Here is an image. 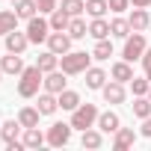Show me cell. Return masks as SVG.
I'll use <instances>...</instances> for the list:
<instances>
[{"instance_id":"obj_1","label":"cell","mask_w":151,"mask_h":151,"mask_svg":"<svg viewBox=\"0 0 151 151\" xmlns=\"http://www.w3.org/2000/svg\"><path fill=\"white\" fill-rule=\"evenodd\" d=\"M42 83H45V71L39 65H30V68H24L18 74V95L21 98H33V95H39Z\"/></svg>"},{"instance_id":"obj_2","label":"cell","mask_w":151,"mask_h":151,"mask_svg":"<svg viewBox=\"0 0 151 151\" xmlns=\"http://www.w3.org/2000/svg\"><path fill=\"white\" fill-rule=\"evenodd\" d=\"M89 62H92V53H86V50H68L59 56V65L65 74H86Z\"/></svg>"},{"instance_id":"obj_3","label":"cell","mask_w":151,"mask_h":151,"mask_svg":"<svg viewBox=\"0 0 151 151\" xmlns=\"http://www.w3.org/2000/svg\"><path fill=\"white\" fill-rule=\"evenodd\" d=\"M98 107L95 104H80L77 110H71V127L74 130H89V127H95V122H98Z\"/></svg>"},{"instance_id":"obj_4","label":"cell","mask_w":151,"mask_h":151,"mask_svg":"<svg viewBox=\"0 0 151 151\" xmlns=\"http://www.w3.org/2000/svg\"><path fill=\"white\" fill-rule=\"evenodd\" d=\"M71 122H53L50 127H47V133H45V139H47V145H53V148H62V145H68L71 142Z\"/></svg>"},{"instance_id":"obj_5","label":"cell","mask_w":151,"mask_h":151,"mask_svg":"<svg viewBox=\"0 0 151 151\" xmlns=\"http://www.w3.org/2000/svg\"><path fill=\"white\" fill-rule=\"evenodd\" d=\"M145 36L142 33H130L127 39H124V50H122V59H127V62H136V59H142V53H145Z\"/></svg>"},{"instance_id":"obj_6","label":"cell","mask_w":151,"mask_h":151,"mask_svg":"<svg viewBox=\"0 0 151 151\" xmlns=\"http://www.w3.org/2000/svg\"><path fill=\"white\" fill-rule=\"evenodd\" d=\"M27 36H30V45L47 42V36H50V21H45V18L33 15V18L27 21Z\"/></svg>"},{"instance_id":"obj_7","label":"cell","mask_w":151,"mask_h":151,"mask_svg":"<svg viewBox=\"0 0 151 151\" xmlns=\"http://www.w3.org/2000/svg\"><path fill=\"white\" fill-rule=\"evenodd\" d=\"M47 50H53V53H68L71 50V36L65 33V30H53L50 36H47Z\"/></svg>"},{"instance_id":"obj_8","label":"cell","mask_w":151,"mask_h":151,"mask_svg":"<svg viewBox=\"0 0 151 151\" xmlns=\"http://www.w3.org/2000/svg\"><path fill=\"white\" fill-rule=\"evenodd\" d=\"M101 95H104V101H107V104H124V98H127V92H124V83H119V80H110V83H104Z\"/></svg>"},{"instance_id":"obj_9","label":"cell","mask_w":151,"mask_h":151,"mask_svg":"<svg viewBox=\"0 0 151 151\" xmlns=\"http://www.w3.org/2000/svg\"><path fill=\"white\" fill-rule=\"evenodd\" d=\"M65 77H68V74H65V71H59V68H56V71H47V74H45V83H42V86H45V92L59 95V92L65 89V83H68Z\"/></svg>"},{"instance_id":"obj_10","label":"cell","mask_w":151,"mask_h":151,"mask_svg":"<svg viewBox=\"0 0 151 151\" xmlns=\"http://www.w3.org/2000/svg\"><path fill=\"white\" fill-rule=\"evenodd\" d=\"M3 39H6V50H12V53H24V50H27V45H30V36H27V30H24V33L12 30V33H6Z\"/></svg>"},{"instance_id":"obj_11","label":"cell","mask_w":151,"mask_h":151,"mask_svg":"<svg viewBox=\"0 0 151 151\" xmlns=\"http://www.w3.org/2000/svg\"><path fill=\"white\" fill-rule=\"evenodd\" d=\"M130 30L133 33H145L148 27H151V15H148V9H139V6H133V12H130Z\"/></svg>"},{"instance_id":"obj_12","label":"cell","mask_w":151,"mask_h":151,"mask_svg":"<svg viewBox=\"0 0 151 151\" xmlns=\"http://www.w3.org/2000/svg\"><path fill=\"white\" fill-rule=\"evenodd\" d=\"M95 127H98V130H104V133H116V130L122 127V119H119V113L107 110V113H101V116H98Z\"/></svg>"},{"instance_id":"obj_13","label":"cell","mask_w":151,"mask_h":151,"mask_svg":"<svg viewBox=\"0 0 151 151\" xmlns=\"http://www.w3.org/2000/svg\"><path fill=\"white\" fill-rule=\"evenodd\" d=\"M24 130V124L18 122V119H9V122H3L0 124V139H3L6 145H12V142H18V133Z\"/></svg>"},{"instance_id":"obj_14","label":"cell","mask_w":151,"mask_h":151,"mask_svg":"<svg viewBox=\"0 0 151 151\" xmlns=\"http://www.w3.org/2000/svg\"><path fill=\"white\" fill-rule=\"evenodd\" d=\"M110 77L119 80V83H130V80H133V62H127V59L116 62V65L110 68Z\"/></svg>"},{"instance_id":"obj_15","label":"cell","mask_w":151,"mask_h":151,"mask_svg":"<svg viewBox=\"0 0 151 151\" xmlns=\"http://www.w3.org/2000/svg\"><path fill=\"white\" fill-rule=\"evenodd\" d=\"M0 68H3V74H21V71H24V59H21V53L6 50V56L0 59Z\"/></svg>"},{"instance_id":"obj_16","label":"cell","mask_w":151,"mask_h":151,"mask_svg":"<svg viewBox=\"0 0 151 151\" xmlns=\"http://www.w3.org/2000/svg\"><path fill=\"white\" fill-rule=\"evenodd\" d=\"M133 142H136V133H133V127H119V130L113 133V145H116L119 151L130 148Z\"/></svg>"},{"instance_id":"obj_17","label":"cell","mask_w":151,"mask_h":151,"mask_svg":"<svg viewBox=\"0 0 151 151\" xmlns=\"http://www.w3.org/2000/svg\"><path fill=\"white\" fill-rule=\"evenodd\" d=\"M36 107H39V113H42V116H53V113L59 110V101H56V95H53V92H42Z\"/></svg>"},{"instance_id":"obj_18","label":"cell","mask_w":151,"mask_h":151,"mask_svg":"<svg viewBox=\"0 0 151 151\" xmlns=\"http://www.w3.org/2000/svg\"><path fill=\"white\" fill-rule=\"evenodd\" d=\"M56 101H59V110H68V113L80 107V95L74 92V89H62V92L56 95Z\"/></svg>"},{"instance_id":"obj_19","label":"cell","mask_w":151,"mask_h":151,"mask_svg":"<svg viewBox=\"0 0 151 151\" xmlns=\"http://www.w3.org/2000/svg\"><path fill=\"white\" fill-rule=\"evenodd\" d=\"M21 142H24V148H39V145H45L47 139H45V133H42L39 127H24Z\"/></svg>"},{"instance_id":"obj_20","label":"cell","mask_w":151,"mask_h":151,"mask_svg":"<svg viewBox=\"0 0 151 151\" xmlns=\"http://www.w3.org/2000/svg\"><path fill=\"white\" fill-rule=\"evenodd\" d=\"M80 145H83V148H101V145H104V130H98V127H89V130H83V136H80Z\"/></svg>"},{"instance_id":"obj_21","label":"cell","mask_w":151,"mask_h":151,"mask_svg":"<svg viewBox=\"0 0 151 151\" xmlns=\"http://www.w3.org/2000/svg\"><path fill=\"white\" fill-rule=\"evenodd\" d=\"M12 30H18V12L0 9V36H6V33H12Z\"/></svg>"},{"instance_id":"obj_22","label":"cell","mask_w":151,"mask_h":151,"mask_svg":"<svg viewBox=\"0 0 151 151\" xmlns=\"http://www.w3.org/2000/svg\"><path fill=\"white\" fill-rule=\"evenodd\" d=\"M104 83H107V71L104 68H86V86L89 89H104Z\"/></svg>"},{"instance_id":"obj_23","label":"cell","mask_w":151,"mask_h":151,"mask_svg":"<svg viewBox=\"0 0 151 151\" xmlns=\"http://www.w3.org/2000/svg\"><path fill=\"white\" fill-rule=\"evenodd\" d=\"M68 24H71V15H68L62 6H56V9L50 12V30H65V33H68Z\"/></svg>"},{"instance_id":"obj_24","label":"cell","mask_w":151,"mask_h":151,"mask_svg":"<svg viewBox=\"0 0 151 151\" xmlns=\"http://www.w3.org/2000/svg\"><path fill=\"white\" fill-rule=\"evenodd\" d=\"M89 36H92L95 42H98V39H110V21H107V18H92Z\"/></svg>"},{"instance_id":"obj_25","label":"cell","mask_w":151,"mask_h":151,"mask_svg":"<svg viewBox=\"0 0 151 151\" xmlns=\"http://www.w3.org/2000/svg\"><path fill=\"white\" fill-rule=\"evenodd\" d=\"M36 65H39L45 74H47V71H56V68H59V53H53V50H45V53H39Z\"/></svg>"},{"instance_id":"obj_26","label":"cell","mask_w":151,"mask_h":151,"mask_svg":"<svg viewBox=\"0 0 151 151\" xmlns=\"http://www.w3.org/2000/svg\"><path fill=\"white\" fill-rule=\"evenodd\" d=\"M39 107H21L18 110V122L24 124V127H39Z\"/></svg>"},{"instance_id":"obj_27","label":"cell","mask_w":151,"mask_h":151,"mask_svg":"<svg viewBox=\"0 0 151 151\" xmlns=\"http://www.w3.org/2000/svg\"><path fill=\"white\" fill-rule=\"evenodd\" d=\"M133 30H130V21L127 18H113L110 21V36H116V39H127Z\"/></svg>"},{"instance_id":"obj_28","label":"cell","mask_w":151,"mask_h":151,"mask_svg":"<svg viewBox=\"0 0 151 151\" xmlns=\"http://www.w3.org/2000/svg\"><path fill=\"white\" fill-rule=\"evenodd\" d=\"M15 12H18V18L30 21V18L39 12V3H36V0H15Z\"/></svg>"},{"instance_id":"obj_29","label":"cell","mask_w":151,"mask_h":151,"mask_svg":"<svg viewBox=\"0 0 151 151\" xmlns=\"http://www.w3.org/2000/svg\"><path fill=\"white\" fill-rule=\"evenodd\" d=\"M130 107H133V116H136V119H148V116H151V98H148V95H136V101H133Z\"/></svg>"},{"instance_id":"obj_30","label":"cell","mask_w":151,"mask_h":151,"mask_svg":"<svg viewBox=\"0 0 151 151\" xmlns=\"http://www.w3.org/2000/svg\"><path fill=\"white\" fill-rule=\"evenodd\" d=\"M68 36H71V39H86V36H89V27H86V21H83L80 15L71 18V24H68Z\"/></svg>"},{"instance_id":"obj_31","label":"cell","mask_w":151,"mask_h":151,"mask_svg":"<svg viewBox=\"0 0 151 151\" xmlns=\"http://www.w3.org/2000/svg\"><path fill=\"white\" fill-rule=\"evenodd\" d=\"M107 9H110L107 0H86V15H92V18H104Z\"/></svg>"},{"instance_id":"obj_32","label":"cell","mask_w":151,"mask_h":151,"mask_svg":"<svg viewBox=\"0 0 151 151\" xmlns=\"http://www.w3.org/2000/svg\"><path fill=\"white\" fill-rule=\"evenodd\" d=\"M113 56V42L110 39H98L95 50H92V59H110Z\"/></svg>"},{"instance_id":"obj_33","label":"cell","mask_w":151,"mask_h":151,"mask_svg":"<svg viewBox=\"0 0 151 151\" xmlns=\"http://www.w3.org/2000/svg\"><path fill=\"white\" fill-rule=\"evenodd\" d=\"M62 9L74 18V15H83L86 12V0H62Z\"/></svg>"},{"instance_id":"obj_34","label":"cell","mask_w":151,"mask_h":151,"mask_svg":"<svg viewBox=\"0 0 151 151\" xmlns=\"http://www.w3.org/2000/svg\"><path fill=\"white\" fill-rule=\"evenodd\" d=\"M130 89H133V95H148L151 80H148V77H133V80H130Z\"/></svg>"},{"instance_id":"obj_35","label":"cell","mask_w":151,"mask_h":151,"mask_svg":"<svg viewBox=\"0 0 151 151\" xmlns=\"http://www.w3.org/2000/svg\"><path fill=\"white\" fill-rule=\"evenodd\" d=\"M107 3H110V12H124L130 6V0H107Z\"/></svg>"},{"instance_id":"obj_36","label":"cell","mask_w":151,"mask_h":151,"mask_svg":"<svg viewBox=\"0 0 151 151\" xmlns=\"http://www.w3.org/2000/svg\"><path fill=\"white\" fill-rule=\"evenodd\" d=\"M36 3H39V12H47V15L56 9V0H36Z\"/></svg>"},{"instance_id":"obj_37","label":"cell","mask_w":151,"mask_h":151,"mask_svg":"<svg viewBox=\"0 0 151 151\" xmlns=\"http://www.w3.org/2000/svg\"><path fill=\"white\" fill-rule=\"evenodd\" d=\"M139 133L151 139V116H148V119H142V130H139Z\"/></svg>"},{"instance_id":"obj_38","label":"cell","mask_w":151,"mask_h":151,"mask_svg":"<svg viewBox=\"0 0 151 151\" xmlns=\"http://www.w3.org/2000/svg\"><path fill=\"white\" fill-rule=\"evenodd\" d=\"M130 6H139V9H148L151 0H130Z\"/></svg>"},{"instance_id":"obj_39","label":"cell","mask_w":151,"mask_h":151,"mask_svg":"<svg viewBox=\"0 0 151 151\" xmlns=\"http://www.w3.org/2000/svg\"><path fill=\"white\" fill-rule=\"evenodd\" d=\"M142 65H151V45H148L145 53H142Z\"/></svg>"},{"instance_id":"obj_40","label":"cell","mask_w":151,"mask_h":151,"mask_svg":"<svg viewBox=\"0 0 151 151\" xmlns=\"http://www.w3.org/2000/svg\"><path fill=\"white\" fill-rule=\"evenodd\" d=\"M145 77H148V80H151V65H145Z\"/></svg>"},{"instance_id":"obj_41","label":"cell","mask_w":151,"mask_h":151,"mask_svg":"<svg viewBox=\"0 0 151 151\" xmlns=\"http://www.w3.org/2000/svg\"><path fill=\"white\" fill-rule=\"evenodd\" d=\"M0 80H3V68H0Z\"/></svg>"},{"instance_id":"obj_42","label":"cell","mask_w":151,"mask_h":151,"mask_svg":"<svg viewBox=\"0 0 151 151\" xmlns=\"http://www.w3.org/2000/svg\"><path fill=\"white\" fill-rule=\"evenodd\" d=\"M148 98H151V89H148Z\"/></svg>"},{"instance_id":"obj_43","label":"cell","mask_w":151,"mask_h":151,"mask_svg":"<svg viewBox=\"0 0 151 151\" xmlns=\"http://www.w3.org/2000/svg\"><path fill=\"white\" fill-rule=\"evenodd\" d=\"M148 30H151V27H148Z\"/></svg>"}]
</instances>
